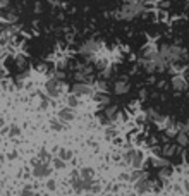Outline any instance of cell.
<instances>
[{"mask_svg":"<svg viewBox=\"0 0 189 196\" xmlns=\"http://www.w3.org/2000/svg\"><path fill=\"white\" fill-rule=\"evenodd\" d=\"M101 45L98 43V41H95V40H88V41H84V43L81 45V48H79V52L83 53V55H86V57H91L93 53H97L98 52V48H100Z\"/></svg>","mask_w":189,"mask_h":196,"instance_id":"1","label":"cell"},{"mask_svg":"<svg viewBox=\"0 0 189 196\" xmlns=\"http://www.w3.org/2000/svg\"><path fill=\"white\" fill-rule=\"evenodd\" d=\"M0 21L5 22H17V14L9 9H0Z\"/></svg>","mask_w":189,"mask_h":196,"instance_id":"2","label":"cell"},{"mask_svg":"<svg viewBox=\"0 0 189 196\" xmlns=\"http://www.w3.org/2000/svg\"><path fill=\"white\" fill-rule=\"evenodd\" d=\"M72 91H74L76 96H81V95H89V93L93 91V88L89 84H86V83H78V84L72 88Z\"/></svg>","mask_w":189,"mask_h":196,"instance_id":"3","label":"cell"},{"mask_svg":"<svg viewBox=\"0 0 189 196\" xmlns=\"http://www.w3.org/2000/svg\"><path fill=\"white\" fill-rule=\"evenodd\" d=\"M126 160L127 162H131L137 169V167L141 165V162H143V155H141V152H136V150H134V152H131V153H127L126 155Z\"/></svg>","mask_w":189,"mask_h":196,"instance_id":"4","label":"cell"},{"mask_svg":"<svg viewBox=\"0 0 189 196\" xmlns=\"http://www.w3.org/2000/svg\"><path fill=\"white\" fill-rule=\"evenodd\" d=\"M47 91H48L52 96H57L60 93V81H57L55 78L48 79V81H47Z\"/></svg>","mask_w":189,"mask_h":196,"instance_id":"5","label":"cell"},{"mask_svg":"<svg viewBox=\"0 0 189 196\" xmlns=\"http://www.w3.org/2000/svg\"><path fill=\"white\" fill-rule=\"evenodd\" d=\"M172 86H174L177 91H184V89L187 88V81H186L182 76H174V78H172Z\"/></svg>","mask_w":189,"mask_h":196,"instance_id":"6","label":"cell"},{"mask_svg":"<svg viewBox=\"0 0 189 196\" xmlns=\"http://www.w3.org/2000/svg\"><path fill=\"white\" fill-rule=\"evenodd\" d=\"M127 89H129V84H127L126 81H117L115 83V93H117V95L127 93Z\"/></svg>","mask_w":189,"mask_h":196,"instance_id":"7","label":"cell"},{"mask_svg":"<svg viewBox=\"0 0 189 196\" xmlns=\"http://www.w3.org/2000/svg\"><path fill=\"white\" fill-rule=\"evenodd\" d=\"M136 189H137V193H145V191H148V189H150L148 181H145V179L137 181V182H136Z\"/></svg>","mask_w":189,"mask_h":196,"instance_id":"8","label":"cell"},{"mask_svg":"<svg viewBox=\"0 0 189 196\" xmlns=\"http://www.w3.org/2000/svg\"><path fill=\"white\" fill-rule=\"evenodd\" d=\"M177 143H179V146H187V143H189V136L184 133V131L177 134Z\"/></svg>","mask_w":189,"mask_h":196,"instance_id":"9","label":"cell"},{"mask_svg":"<svg viewBox=\"0 0 189 196\" xmlns=\"http://www.w3.org/2000/svg\"><path fill=\"white\" fill-rule=\"evenodd\" d=\"M60 119H62V121H70V119H72V110H69V108L62 110L60 112Z\"/></svg>","mask_w":189,"mask_h":196,"instance_id":"10","label":"cell"},{"mask_svg":"<svg viewBox=\"0 0 189 196\" xmlns=\"http://www.w3.org/2000/svg\"><path fill=\"white\" fill-rule=\"evenodd\" d=\"M153 163H155V165H158V167H165V165H167V160H165V158H155V160H153Z\"/></svg>","mask_w":189,"mask_h":196,"instance_id":"11","label":"cell"},{"mask_svg":"<svg viewBox=\"0 0 189 196\" xmlns=\"http://www.w3.org/2000/svg\"><path fill=\"white\" fill-rule=\"evenodd\" d=\"M69 105L70 107H76V105H78V98H76V95H72V96H69Z\"/></svg>","mask_w":189,"mask_h":196,"instance_id":"12","label":"cell"},{"mask_svg":"<svg viewBox=\"0 0 189 196\" xmlns=\"http://www.w3.org/2000/svg\"><path fill=\"white\" fill-rule=\"evenodd\" d=\"M9 4H11V0H0V9H7Z\"/></svg>","mask_w":189,"mask_h":196,"instance_id":"13","label":"cell"},{"mask_svg":"<svg viewBox=\"0 0 189 196\" xmlns=\"http://www.w3.org/2000/svg\"><path fill=\"white\" fill-rule=\"evenodd\" d=\"M169 174H170V169H162L160 170V177H167Z\"/></svg>","mask_w":189,"mask_h":196,"instance_id":"14","label":"cell"},{"mask_svg":"<svg viewBox=\"0 0 189 196\" xmlns=\"http://www.w3.org/2000/svg\"><path fill=\"white\" fill-rule=\"evenodd\" d=\"M115 112H117V107H110V108H107V115H110V117H114Z\"/></svg>","mask_w":189,"mask_h":196,"instance_id":"15","label":"cell"},{"mask_svg":"<svg viewBox=\"0 0 189 196\" xmlns=\"http://www.w3.org/2000/svg\"><path fill=\"white\" fill-rule=\"evenodd\" d=\"M137 177H143V172H139V170H136L133 174V179H137Z\"/></svg>","mask_w":189,"mask_h":196,"instance_id":"16","label":"cell"},{"mask_svg":"<svg viewBox=\"0 0 189 196\" xmlns=\"http://www.w3.org/2000/svg\"><path fill=\"white\" fill-rule=\"evenodd\" d=\"M48 4H52V5H59V4H60V0H48Z\"/></svg>","mask_w":189,"mask_h":196,"instance_id":"17","label":"cell"},{"mask_svg":"<svg viewBox=\"0 0 189 196\" xmlns=\"http://www.w3.org/2000/svg\"><path fill=\"white\" fill-rule=\"evenodd\" d=\"M4 76H5V71L0 67V79H4Z\"/></svg>","mask_w":189,"mask_h":196,"instance_id":"18","label":"cell"}]
</instances>
